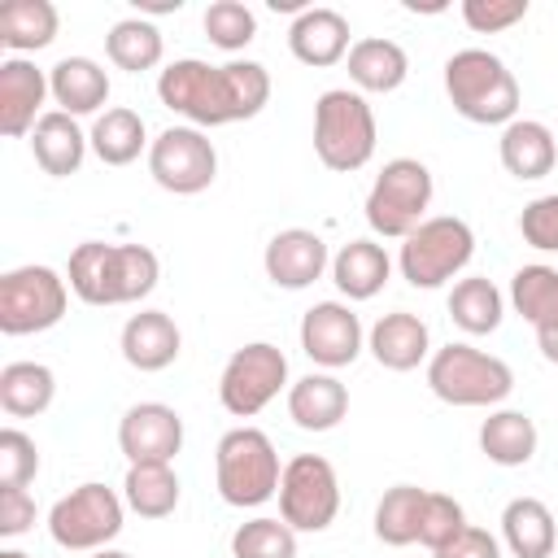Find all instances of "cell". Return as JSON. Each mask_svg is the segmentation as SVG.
<instances>
[{"instance_id": "1", "label": "cell", "mask_w": 558, "mask_h": 558, "mask_svg": "<svg viewBox=\"0 0 558 558\" xmlns=\"http://www.w3.org/2000/svg\"><path fill=\"white\" fill-rule=\"evenodd\" d=\"M157 100L170 113L187 118V126H196V131L231 126V122H248L266 109L270 74L262 61L209 65V61L183 57L157 74Z\"/></svg>"}, {"instance_id": "2", "label": "cell", "mask_w": 558, "mask_h": 558, "mask_svg": "<svg viewBox=\"0 0 558 558\" xmlns=\"http://www.w3.org/2000/svg\"><path fill=\"white\" fill-rule=\"evenodd\" d=\"M161 262L148 244L83 240L70 253L65 283L83 305H135L157 288Z\"/></svg>"}, {"instance_id": "3", "label": "cell", "mask_w": 558, "mask_h": 558, "mask_svg": "<svg viewBox=\"0 0 558 558\" xmlns=\"http://www.w3.org/2000/svg\"><path fill=\"white\" fill-rule=\"evenodd\" d=\"M445 96L475 126H510L519 118V78L488 48H458L445 61Z\"/></svg>"}, {"instance_id": "4", "label": "cell", "mask_w": 558, "mask_h": 558, "mask_svg": "<svg viewBox=\"0 0 558 558\" xmlns=\"http://www.w3.org/2000/svg\"><path fill=\"white\" fill-rule=\"evenodd\" d=\"M279 480H283V466H279L275 440L262 427L244 423V427L222 432L214 449V484L227 506L235 510L266 506L270 497H279Z\"/></svg>"}, {"instance_id": "5", "label": "cell", "mask_w": 558, "mask_h": 558, "mask_svg": "<svg viewBox=\"0 0 558 558\" xmlns=\"http://www.w3.org/2000/svg\"><path fill=\"white\" fill-rule=\"evenodd\" d=\"M427 388L445 405L493 410L514 392V371L501 357H493L466 340H449L445 349H436L427 357Z\"/></svg>"}, {"instance_id": "6", "label": "cell", "mask_w": 558, "mask_h": 558, "mask_svg": "<svg viewBox=\"0 0 558 558\" xmlns=\"http://www.w3.org/2000/svg\"><path fill=\"white\" fill-rule=\"evenodd\" d=\"M375 109L353 87H331L314 100V153L327 170L353 174L375 157Z\"/></svg>"}, {"instance_id": "7", "label": "cell", "mask_w": 558, "mask_h": 558, "mask_svg": "<svg viewBox=\"0 0 558 558\" xmlns=\"http://www.w3.org/2000/svg\"><path fill=\"white\" fill-rule=\"evenodd\" d=\"M475 257V231L466 218L458 214H436L427 222H418L405 240H401V253H397V266H401V279L410 288H445V283H458V275L471 266Z\"/></svg>"}, {"instance_id": "8", "label": "cell", "mask_w": 558, "mask_h": 558, "mask_svg": "<svg viewBox=\"0 0 558 558\" xmlns=\"http://www.w3.org/2000/svg\"><path fill=\"white\" fill-rule=\"evenodd\" d=\"M432 196H436L432 170L418 157H392L384 161V170L366 192V227L379 240H405L418 222H427Z\"/></svg>"}, {"instance_id": "9", "label": "cell", "mask_w": 558, "mask_h": 558, "mask_svg": "<svg viewBox=\"0 0 558 558\" xmlns=\"http://www.w3.org/2000/svg\"><path fill=\"white\" fill-rule=\"evenodd\" d=\"M122 519H126V501L109 484L87 480V484H78L52 501L48 536H52V545H61L70 554H96V549H109L118 541Z\"/></svg>"}, {"instance_id": "10", "label": "cell", "mask_w": 558, "mask_h": 558, "mask_svg": "<svg viewBox=\"0 0 558 558\" xmlns=\"http://www.w3.org/2000/svg\"><path fill=\"white\" fill-rule=\"evenodd\" d=\"M70 283L52 266H13L0 275V331L39 336L65 318Z\"/></svg>"}, {"instance_id": "11", "label": "cell", "mask_w": 558, "mask_h": 558, "mask_svg": "<svg viewBox=\"0 0 558 558\" xmlns=\"http://www.w3.org/2000/svg\"><path fill=\"white\" fill-rule=\"evenodd\" d=\"M288 384V357L279 344L270 340H253L244 349H235L218 375V401L227 414L235 418H253L262 414Z\"/></svg>"}, {"instance_id": "12", "label": "cell", "mask_w": 558, "mask_h": 558, "mask_svg": "<svg viewBox=\"0 0 558 558\" xmlns=\"http://www.w3.org/2000/svg\"><path fill=\"white\" fill-rule=\"evenodd\" d=\"M340 514V480L323 453H296L283 462L279 519L292 532H327Z\"/></svg>"}, {"instance_id": "13", "label": "cell", "mask_w": 558, "mask_h": 558, "mask_svg": "<svg viewBox=\"0 0 558 558\" xmlns=\"http://www.w3.org/2000/svg\"><path fill=\"white\" fill-rule=\"evenodd\" d=\"M148 174L161 192L196 196L218 179V148L196 126H166L148 144Z\"/></svg>"}, {"instance_id": "14", "label": "cell", "mask_w": 558, "mask_h": 558, "mask_svg": "<svg viewBox=\"0 0 558 558\" xmlns=\"http://www.w3.org/2000/svg\"><path fill=\"white\" fill-rule=\"evenodd\" d=\"M362 349H366V331H362V318L353 314V305H344V301H314L301 314V353L314 366H323V371L353 366Z\"/></svg>"}, {"instance_id": "15", "label": "cell", "mask_w": 558, "mask_h": 558, "mask_svg": "<svg viewBox=\"0 0 558 558\" xmlns=\"http://www.w3.org/2000/svg\"><path fill=\"white\" fill-rule=\"evenodd\" d=\"M118 449L126 462H174L183 449V418L166 401H140L118 423Z\"/></svg>"}, {"instance_id": "16", "label": "cell", "mask_w": 558, "mask_h": 558, "mask_svg": "<svg viewBox=\"0 0 558 558\" xmlns=\"http://www.w3.org/2000/svg\"><path fill=\"white\" fill-rule=\"evenodd\" d=\"M262 266H266V279L275 288H288V292H301L310 283H318L327 270H331V253H327V240L310 227H283L270 235L266 253H262Z\"/></svg>"}, {"instance_id": "17", "label": "cell", "mask_w": 558, "mask_h": 558, "mask_svg": "<svg viewBox=\"0 0 558 558\" xmlns=\"http://www.w3.org/2000/svg\"><path fill=\"white\" fill-rule=\"evenodd\" d=\"M52 96L48 74L31 57H4L0 61V131L9 140H22L35 131V122L48 113L44 100Z\"/></svg>"}, {"instance_id": "18", "label": "cell", "mask_w": 558, "mask_h": 558, "mask_svg": "<svg viewBox=\"0 0 558 558\" xmlns=\"http://www.w3.org/2000/svg\"><path fill=\"white\" fill-rule=\"evenodd\" d=\"M118 349H122L126 366H135L144 375H157V371L174 366V357L183 353V331L166 310H140L122 323Z\"/></svg>"}, {"instance_id": "19", "label": "cell", "mask_w": 558, "mask_h": 558, "mask_svg": "<svg viewBox=\"0 0 558 558\" xmlns=\"http://www.w3.org/2000/svg\"><path fill=\"white\" fill-rule=\"evenodd\" d=\"M349 48H353L349 44V17L340 9L314 4L301 17H292V26H288V52L310 70L340 65L349 57Z\"/></svg>"}, {"instance_id": "20", "label": "cell", "mask_w": 558, "mask_h": 558, "mask_svg": "<svg viewBox=\"0 0 558 558\" xmlns=\"http://www.w3.org/2000/svg\"><path fill=\"white\" fill-rule=\"evenodd\" d=\"M366 349H371V357H375L384 371L405 375V371H414V366H423V362L432 357V331H427V323H423L418 314L392 310V314H384V318L366 331Z\"/></svg>"}, {"instance_id": "21", "label": "cell", "mask_w": 558, "mask_h": 558, "mask_svg": "<svg viewBox=\"0 0 558 558\" xmlns=\"http://www.w3.org/2000/svg\"><path fill=\"white\" fill-rule=\"evenodd\" d=\"M26 140H31L35 166H39L44 174H52V179L78 174V166H83V157H87V148H92V140H87V131L78 126V118L61 113V109H48V113L35 122V131H31Z\"/></svg>"}, {"instance_id": "22", "label": "cell", "mask_w": 558, "mask_h": 558, "mask_svg": "<svg viewBox=\"0 0 558 558\" xmlns=\"http://www.w3.org/2000/svg\"><path fill=\"white\" fill-rule=\"evenodd\" d=\"M48 87H52L57 109L70 118H87V113L100 118L109 105V74L92 57H61L48 70Z\"/></svg>"}, {"instance_id": "23", "label": "cell", "mask_w": 558, "mask_h": 558, "mask_svg": "<svg viewBox=\"0 0 558 558\" xmlns=\"http://www.w3.org/2000/svg\"><path fill=\"white\" fill-rule=\"evenodd\" d=\"M344 65H349L353 92H362V96H366V92H371V96H388V92H397V87L405 83V74H410L405 48H401L397 39H379V35L353 39Z\"/></svg>"}, {"instance_id": "24", "label": "cell", "mask_w": 558, "mask_h": 558, "mask_svg": "<svg viewBox=\"0 0 558 558\" xmlns=\"http://www.w3.org/2000/svg\"><path fill=\"white\" fill-rule=\"evenodd\" d=\"M497 157L506 166V174L523 179V183H536L554 170L558 161V140L545 122L536 118H514L510 126H501V140H497Z\"/></svg>"}, {"instance_id": "25", "label": "cell", "mask_w": 558, "mask_h": 558, "mask_svg": "<svg viewBox=\"0 0 558 558\" xmlns=\"http://www.w3.org/2000/svg\"><path fill=\"white\" fill-rule=\"evenodd\" d=\"M349 414V388L331 371H310L288 388V418L301 432H331Z\"/></svg>"}, {"instance_id": "26", "label": "cell", "mask_w": 558, "mask_h": 558, "mask_svg": "<svg viewBox=\"0 0 558 558\" xmlns=\"http://www.w3.org/2000/svg\"><path fill=\"white\" fill-rule=\"evenodd\" d=\"M392 279V257L379 240H349L336 257H331V283L340 288V296L349 301H371L384 292V283Z\"/></svg>"}, {"instance_id": "27", "label": "cell", "mask_w": 558, "mask_h": 558, "mask_svg": "<svg viewBox=\"0 0 558 558\" xmlns=\"http://www.w3.org/2000/svg\"><path fill=\"white\" fill-rule=\"evenodd\" d=\"M501 541L514 558H549L558 549V523L541 497H514L501 510Z\"/></svg>"}, {"instance_id": "28", "label": "cell", "mask_w": 558, "mask_h": 558, "mask_svg": "<svg viewBox=\"0 0 558 558\" xmlns=\"http://www.w3.org/2000/svg\"><path fill=\"white\" fill-rule=\"evenodd\" d=\"M536 423L523 410H488L480 423V453L497 466H527L536 458Z\"/></svg>"}, {"instance_id": "29", "label": "cell", "mask_w": 558, "mask_h": 558, "mask_svg": "<svg viewBox=\"0 0 558 558\" xmlns=\"http://www.w3.org/2000/svg\"><path fill=\"white\" fill-rule=\"evenodd\" d=\"M57 4L52 0H9L0 9V44L13 52V57H26V52H39L57 39Z\"/></svg>"}, {"instance_id": "30", "label": "cell", "mask_w": 558, "mask_h": 558, "mask_svg": "<svg viewBox=\"0 0 558 558\" xmlns=\"http://www.w3.org/2000/svg\"><path fill=\"white\" fill-rule=\"evenodd\" d=\"M449 318H453V327L466 331V336H488V331H497L501 318H506V296L497 292L493 279L466 275V279H458V283L449 288Z\"/></svg>"}, {"instance_id": "31", "label": "cell", "mask_w": 558, "mask_h": 558, "mask_svg": "<svg viewBox=\"0 0 558 558\" xmlns=\"http://www.w3.org/2000/svg\"><path fill=\"white\" fill-rule=\"evenodd\" d=\"M57 375L44 362H9L0 366V410L9 418H35L52 405Z\"/></svg>"}, {"instance_id": "32", "label": "cell", "mask_w": 558, "mask_h": 558, "mask_svg": "<svg viewBox=\"0 0 558 558\" xmlns=\"http://www.w3.org/2000/svg\"><path fill=\"white\" fill-rule=\"evenodd\" d=\"M179 493L183 488H179V475H174L170 462H135V466H126L122 501L140 519H166V514H174Z\"/></svg>"}, {"instance_id": "33", "label": "cell", "mask_w": 558, "mask_h": 558, "mask_svg": "<svg viewBox=\"0 0 558 558\" xmlns=\"http://www.w3.org/2000/svg\"><path fill=\"white\" fill-rule=\"evenodd\" d=\"M87 140H92V153H96L105 166H131V161L153 144L148 131H144V118H140L135 109H126V105L105 109V113L92 122Z\"/></svg>"}, {"instance_id": "34", "label": "cell", "mask_w": 558, "mask_h": 558, "mask_svg": "<svg viewBox=\"0 0 558 558\" xmlns=\"http://www.w3.org/2000/svg\"><path fill=\"white\" fill-rule=\"evenodd\" d=\"M105 57L118 70H126V74H144V70H157L161 65L166 39H161V31L148 17H122L105 35Z\"/></svg>"}, {"instance_id": "35", "label": "cell", "mask_w": 558, "mask_h": 558, "mask_svg": "<svg viewBox=\"0 0 558 558\" xmlns=\"http://www.w3.org/2000/svg\"><path fill=\"white\" fill-rule=\"evenodd\" d=\"M510 305L523 323H532V331H545L558 323V266L532 262L519 266L510 279Z\"/></svg>"}, {"instance_id": "36", "label": "cell", "mask_w": 558, "mask_h": 558, "mask_svg": "<svg viewBox=\"0 0 558 558\" xmlns=\"http://www.w3.org/2000/svg\"><path fill=\"white\" fill-rule=\"evenodd\" d=\"M423 506H427V488L418 484H392L379 506H375V536L392 549H405L418 541V523H423Z\"/></svg>"}, {"instance_id": "37", "label": "cell", "mask_w": 558, "mask_h": 558, "mask_svg": "<svg viewBox=\"0 0 558 558\" xmlns=\"http://www.w3.org/2000/svg\"><path fill=\"white\" fill-rule=\"evenodd\" d=\"M231 558H296V532L283 519H248L231 532Z\"/></svg>"}, {"instance_id": "38", "label": "cell", "mask_w": 558, "mask_h": 558, "mask_svg": "<svg viewBox=\"0 0 558 558\" xmlns=\"http://www.w3.org/2000/svg\"><path fill=\"white\" fill-rule=\"evenodd\" d=\"M205 35H209L214 48L240 52V48H248L257 39V13L248 4H240V0H214L205 9Z\"/></svg>"}, {"instance_id": "39", "label": "cell", "mask_w": 558, "mask_h": 558, "mask_svg": "<svg viewBox=\"0 0 558 558\" xmlns=\"http://www.w3.org/2000/svg\"><path fill=\"white\" fill-rule=\"evenodd\" d=\"M462 527H466L462 501L449 497V493H432V488H427V506H423V523H418V545H427V549L436 554V549H445Z\"/></svg>"}, {"instance_id": "40", "label": "cell", "mask_w": 558, "mask_h": 558, "mask_svg": "<svg viewBox=\"0 0 558 558\" xmlns=\"http://www.w3.org/2000/svg\"><path fill=\"white\" fill-rule=\"evenodd\" d=\"M39 475V445L22 427L0 432V488H26Z\"/></svg>"}, {"instance_id": "41", "label": "cell", "mask_w": 558, "mask_h": 558, "mask_svg": "<svg viewBox=\"0 0 558 558\" xmlns=\"http://www.w3.org/2000/svg\"><path fill=\"white\" fill-rule=\"evenodd\" d=\"M519 235L523 244H532L536 253H558V192L536 196L523 205L519 214Z\"/></svg>"}, {"instance_id": "42", "label": "cell", "mask_w": 558, "mask_h": 558, "mask_svg": "<svg viewBox=\"0 0 558 558\" xmlns=\"http://www.w3.org/2000/svg\"><path fill=\"white\" fill-rule=\"evenodd\" d=\"M527 17V0H462V22L475 35H497L510 31L514 22Z\"/></svg>"}, {"instance_id": "43", "label": "cell", "mask_w": 558, "mask_h": 558, "mask_svg": "<svg viewBox=\"0 0 558 558\" xmlns=\"http://www.w3.org/2000/svg\"><path fill=\"white\" fill-rule=\"evenodd\" d=\"M31 523H35V497L26 488H0V536L13 541L31 532Z\"/></svg>"}, {"instance_id": "44", "label": "cell", "mask_w": 558, "mask_h": 558, "mask_svg": "<svg viewBox=\"0 0 558 558\" xmlns=\"http://www.w3.org/2000/svg\"><path fill=\"white\" fill-rule=\"evenodd\" d=\"M432 558H501V541L488 532V527H475L466 523L445 549H436Z\"/></svg>"}, {"instance_id": "45", "label": "cell", "mask_w": 558, "mask_h": 558, "mask_svg": "<svg viewBox=\"0 0 558 558\" xmlns=\"http://www.w3.org/2000/svg\"><path fill=\"white\" fill-rule=\"evenodd\" d=\"M536 344H541V357L558 366V323H554V327H545V331H536Z\"/></svg>"}, {"instance_id": "46", "label": "cell", "mask_w": 558, "mask_h": 558, "mask_svg": "<svg viewBox=\"0 0 558 558\" xmlns=\"http://www.w3.org/2000/svg\"><path fill=\"white\" fill-rule=\"evenodd\" d=\"M87 558H131V554H126V549H113V545H109V549H96V554H87Z\"/></svg>"}, {"instance_id": "47", "label": "cell", "mask_w": 558, "mask_h": 558, "mask_svg": "<svg viewBox=\"0 0 558 558\" xmlns=\"http://www.w3.org/2000/svg\"><path fill=\"white\" fill-rule=\"evenodd\" d=\"M0 558H31V554H22V549H0Z\"/></svg>"}]
</instances>
